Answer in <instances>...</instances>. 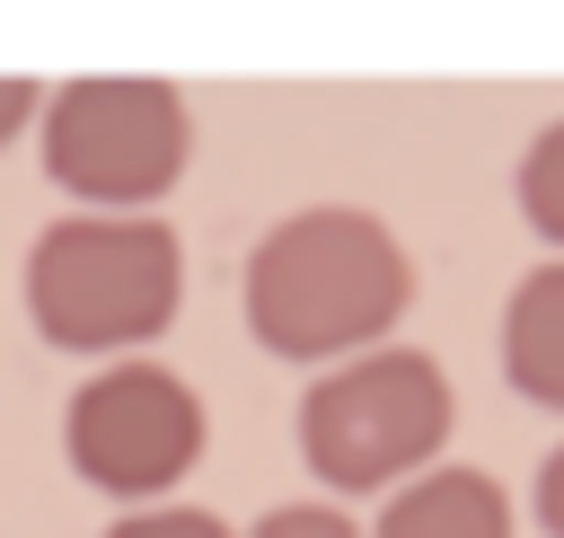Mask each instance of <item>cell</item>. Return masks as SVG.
Here are the masks:
<instances>
[{
	"label": "cell",
	"mask_w": 564,
	"mask_h": 538,
	"mask_svg": "<svg viewBox=\"0 0 564 538\" xmlns=\"http://www.w3.org/2000/svg\"><path fill=\"white\" fill-rule=\"evenodd\" d=\"M502 370L529 406H564V256L529 265L502 309Z\"/></svg>",
	"instance_id": "obj_7"
},
{
	"label": "cell",
	"mask_w": 564,
	"mask_h": 538,
	"mask_svg": "<svg viewBox=\"0 0 564 538\" xmlns=\"http://www.w3.org/2000/svg\"><path fill=\"white\" fill-rule=\"evenodd\" d=\"M185 300V247L159 212H62L26 247V309L62 353L150 344Z\"/></svg>",
	"instance_id": "obj_2"
},
{
	"label": "cell",
	"mask_w": 564,
	"mask_h": 538,
	"mask_svg": "<svg viewBox=\"0 0 564 538\" xmlns=\"http://www.w3.org/2000/svg\"><path fill=\"white\" fill-rule=\"evenodd\" d=\"M449 423H458L449 370L423 344H370L300 397V459L335 494H379V485L423 476Z\"/></svg>",
	"instance_id": "obj_3"
},
{
	"label": "cell",
	"mask_w": 564,
	"mask_h": 538,
	"mask_svg": "<svg viewBox=\"0 0 564 538\" xmlns=\"http://www.w3.org/2000/svg\"><path fill=\"white\" fill-rule=\"evenodd\" d=\"M520 220L546 238V247H564V123H546L529 150H520Z\"/></svg>",
	"instance_id": "obj_8"
},
{
	"label": "cell",
	"mask_w": 564,
	"mask_h": 538,
	"mask_svg": "<svg viewBox=\"0 0 564 538\" xmlns=\"http://www.w3.org/2000/svg\"><path fill=\"white\" fill-rule=\"evenodd\" d=\"M62 450L70 467L97 485V494H123V503H150L167 494L194 459H203V397L167 370V362H106L70 415H62Z\"/></svg>",
	"instance_id": "obj_5"
},
{
	"label": "cell",
	"mask_w": 564,
	"mask_h": 538,
	"mask_svg": "<svg viewBox=\"0 0 564 538\" xmlns=\"http://www.w3.org/2000/svg\"><path fill=\"white\" fill-rule=\"evenodd\" d=\"M538 529H546V538H564V441L538 459Z\"/></svg>",
	"instance_id": "obj_11"
},
{
	"label": "cell",
	"mask_w": 564,
	"mask_h": 538,
	"mask_svg": "<svg viewBox=\"0 0 564 538\" xmlns=\"http://www.w3.org/2000/svg\"><path fill=\"white\" fill-rule=\"evenodd\" d=\"M247 538H361V529H352V512H335V503H273Z\"/></svg>",
	"instance_id": "obj_10"
},
{
	"label": "cell",
	"mask_w": 564,
	"mask_h": 538,
	"mask_svg": "<svg viewBox=\"0 0 564 538\" xmlns=\"http://www.w3.org/2000/svg\"><path fill=\"white\" fill-rule=\"evenodd\" d=\"M370 538H511V503L485 467H423L388 494Z\"/></svg>",
	"instance_id": "obj_6"
},
{
	"label": "cell",
	"mask_w": 564,
	"mask_h": 538,
	"mask_svg": "<svg viewBox=\"0 0 564 538\" xmlns=\"http://www.w3.org/2000/svg\"><path fill=\"white\" fill-rule=\"evenodd\" d=\"M414 300L397 229L361 203H300L247 256V326L282 362H352Z\"/></svg>",
	"instance_id": "obj_1"
},
{
	"label": "cell",
	"mask_w": 564,
	"mask_h": 538,
	"mask_svg": "<svg viewBox=\"0 0 564 538\" xmlns=\"http://www.w3.org/2000/svg\"><path fill=\"white\" fill-rule=\"evenodd\" d=\"M44 176L79 194L88 212H150L185 159H194V115L167 79L141 71H88L44 88Z\"/></svg>",
	"instance_id": "obj_4"
},
{
	"label": "cell",
	"mask_w": 564,
	"mask_h": 538,
	"mask_svg": "<svg viewBox=\"0 0 564 538\" xmlns=\"http://www.w3.org/2000/svg\"><path fill=\"white\" fill-rule=\"evenodd\" d=\"M106 538H238V529L212 520V512H194V503H141V512H123Z\"/></svg>",
	"instance_id": "obj_9"
},
{
	"label": "cell",
	"mask_w": 564,
	"mask_h": 538,
	"mask_svg": "<svg viewBox=\"0 0 564 538\" xmlns=\"http://www.w3.org/2000/svg\"><path fill=\"white\" fill-rule=\"evenodd\" d=\"M35 106H44V88H35V79H18V71H9V79H0V150H9V141H18V123H26V115H35Z\"/></svg>",
	"instance_id": "obj_12"
}]
</instances>
